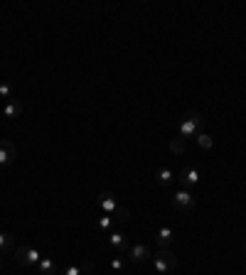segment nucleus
Here are the masks:
<instances>
[{"label": "nucleus", "mask_w": 246, "mask_h": 275, "mask_svg": "<svg viewBox=\"0 0 246 275\" xmlns=\"http://www.w3.org/2000/svg\"><path fill=\"white\" fill-rule=\"evenodd\" d=\"M205 128V116L200 111H187L180 121V138L182 140H190V138H197Z\"/></svg>", "instance_id": "obj_1"}, {"label": "nucleus", "mask_w": 246, "mask_h": 275, "mask_svg": "<svg viewBox=\"0 0 246 275\" xmlns=\"http://www.w3.org/2000/svg\"><path fill=\"white\" fill-rule=\"evenodd\" d=\"M153 263H155V270L165 275V273H170V270L178 268V256H175L170 248H158V251L153 253Z\"/></svg>", "instance_id": "obj_2"}, {"label": "nucleus", "mask_w": 246, "mask_h": 275, "mask_svg": "<svg viewBox=\"0 0 246 275\" xmlns=\"http://www.w3.org/2000/svg\"><path fill=\"white\" fill-rule=\"evenodd\" d=\"M202 182V175H200V170L197 167H192V165H185L182 170L178 172V184H180V189H194L197 184Z\"/></svg>", "instance_id": "obj_3"}, {"label": "nucleus", "mask_w": 246, "mask_h": 275, "mask_svg": "<svg viewBox=\"0 0 246 275\" xmlns=\"http://www.w3.org/2000/svg\"><path fill=\"white\" fill-rule=\"evenodd\" d=\"M15 261L20 265H25V268H37V263L42 261V253L32 246H20L15 248Z\"/></svg>", "instance_id": "obj_4"}, {"label": "nucleus", "mask_w": 246, "mask_h": 275, "mask_svg": "<svg viewBox=\"0 0 246 275\" xmlns=\"http://www.w3.org/2000/svg\"><path fill=\"white\" fill-rule=\"evenodd\" d=\"M194 194L190 189H178V192L173 194V206H175V211H192L194 209Z\"/></svg>", "instance_id": "obj_5"}, {"label": "nucleus", "mask_w": 246, "mask_h": 275, "mask_svg": "<svg viewBox=\"0 0 246 275\" xmlns=\"http://www.w3.org/2000/svg\"><path fill=\"white\" fill-rule=\"evenodd\" d=\"M109 246H111V251H113L116 256H126L128 248H131V243H128V236L123 234V231H111L109 234Z\"/></svg>", "instance_id": "obj_6"}, {"label": "nucleus", "mask_w": 246, "mask_h": 275, "mask_svg": "<svg viewBox=\"0 0 246 275\" xmlns=\"http://www.w3.org/2000/svg\"><path fill=\"white\" fill-rule=\"evenodd\" d=\"M17 160V150L10 140H0V167H10Z\"/></svg>", "instance_id": "obj_7"}, {"label": "nucleus", "mask_w": 246, "mask_h": 275, "mask_svg": "<svg viewBox=\"0 0 246 275\" xmlns=\"http://www.w3.org/2000/svg\"><path fill=\"white\" fill-rule=\"evenodd\" d=\"M126 256H128V261H131V263H145L148 258H153L151 248L143 246V243H136V246H131Z\"/></svg>", "instance_id": "obj_8"}, {"label": "nucleus", "mask_w": 246, "mask_h": 275, "mask_svg": "<svg viewBox=\"0 0 246 275\" xmlns=\"http://www.w3.org/2000/svg\"><path fill=\"white\" fill-rule=\"evenodd\" d=\"M89 273H94V263L82 261V263H71V265H67L59 275H89Z\"/></svg>", "instance_id": "obj_9"}, {"label": "nucleus", "mask_w": 246, "mask_h": 275, "mask_svg": "<svg viewBox=\"0 0 246 275\" xmlns=\"http://www.w3.org/2000/svg\"><path fill=\"white\" fill-rule=\"evenodd\" d=\"M96 204L101 206L106 214H113V211L121 206V204H118V199H116L111 192H101V194H99V197H96Z\"/></svg>", "instance_id": "obj_10"}, {"label": "nucleus", "mask_w": 246, "mask_h": 275, "mask_svg": "<svg viewBox=\"0 0 246 275\" xmlns=\"http://www.w3.org/2000/svg\"><path fill=\"white\" fill-rule=\"evenodd\" d=\"M173 241H175V231H173L170 226H160V229H158V236H155L158 248H170Z\"/></svg>", "instance_id": "obj_11"}, {"label": "nucleus", "mask_w": 246, "mask_h": 275, "mask_svg": "<svg viewBox=\"0 0 246 275\" xmlns=\"http://www.w3.org/2000/svg\"><path fill=\"white\" fill-rule=\"evenodd\" d=\"M3 113H5V118H10V121H17L20 116H22V103L13 98V101H5V106H3Z\"/></svg>", "instance_id": "obj_12"}, {"label": "nucleus", "mask_w": 246, "mask_h": 275, "mask_svg": "<svg viewBox=\"0 0 246 275\" xmlns=\"http://www.w3.org/2000/svg\"><path fill=\"white\" fill-rule=\"evenodd\" d=\"M155 182H158V184H163V187H167V184L178 182V172H173L170 167H160V170L155 172Z\"/></svg>", "instance_id": "obj_13"}, {"label": "nucleus", "mask_w": 246, "mask_h": 275, "mask_svg": "<svg viewBox=\"0 0 246 275\" xmlns=\"http://www.w3.org/2000/svg\"><path fill=\"white\" fill-rule=\"evenodd\" d=\"M37 270L42 275H55L57 273V263L52 258H47V256H42V261L37 263Z\"/></svg>", "instance_id": "obj_14"}, {"label": "nucleus", "mask_w": 246, "mask_h": 275, "mask_svg": "<svg viewBox=\"0 0 246 275\" xmlns=\"http://www.w3.org/2000/svg\"><path fill=\"white\" fill-rule=\"evenodd\" d=\"M0 253H15V236L0 234Z\"/></svg>", "instance_id": "obj_15"}, {"label": "nucleus", "mask_w": 246, "mask_h": 275, "mask_svg": "<svg viewBox=\"0 0 246 275\" xmlns=\"http://www.w3.org/2000/svg\"><path fill=\"white\" fill-rule=\"evenodd\" d=\"M111 216H113V221H121V224H126V221H131V209L121 204L116 211H113V214H111Z\"/></svg>", "instance_id": "obj_16"}, {"label": "nucleus", "mask_w": 246, "mask_h": 275, "mask_svg": "<svg viewBox=\"0 0 246 275\" xmlns=\"http://www.w3.org/2000/svg\"><path fill=\"white\" fill-rule=\"evenodd\" d=\"M99 231H104L106 236L113 231V216H111V214H106V216L99 219Z\"/></svg>", "instance_id": "obj_17"}, {"label": "nucleus", "mask_w": 246, "mask_h": 275, "mask_svg": "<svg viewBox=\"0 0 246 275\" xmlns=\"http://www.w3.org/2000/svg\"><path fill=\"white\" fill-rule=\"evenodd\" d=\"M170 150L175 152V155H182V152L187 150V140H182V138H173V140H170Z\"/></svg>", "instance_id": "obj_18"}, {"label": "nucleus", "mask_w": 246, "mask_h": 275, "mask_svg": "<svg viewBox=\"0 0 246 275\" xmlns=\"http://www.w3.org/2000/svg\"><path fill=\"white\" fill-rule=\"evenodd\" d=\"M126 265H128V258H126V256H113V258H111V270H113V273L123 270Z\"/></svg>", "instance_id": "obj_19"}, {"label": "nucleus", "mask_w": 246, "mask_h": 275, "mask_svg": "<svg viewBox=\"0 0 246 275\" xmlns=\"http://www.w3.org/2000/svg\"><path fill=\"white\" fill-rule=\"evenodd\" d=\"M0 96H3V98H8V101H13V98H15L13 86H10V84H0Z\"/></svg>", "instance_id": "obj_20"}, {"label": "nucleus", "mask_w": 246, "mask_h": 275, "mask_svg": "<svg viewBox=\"0 0 246 275\" xmlns=\"http://www.w3.org/2000/svg\"><path fill=\"white\" fill-rule=\"evenodd\" d=\"M197 143H200V148H205V150L212 148V138L205 135V133H200V135H197Z\"/></svg>", "instance_id": "obj_21"}, {"label": "nucleus", "mask_w": 246, "mask_h": 275, "mask_svg": "<svg viewBox=\"0 0 246 275\" xmlns=\"http://www.w3.org/2000/svg\"><path fill=\"white\" fill-rule=\"evenodd\" d=\"M0 261H3V253H0Z\"/></svg>", "instance_id": "obj_22"}]
</instances>
